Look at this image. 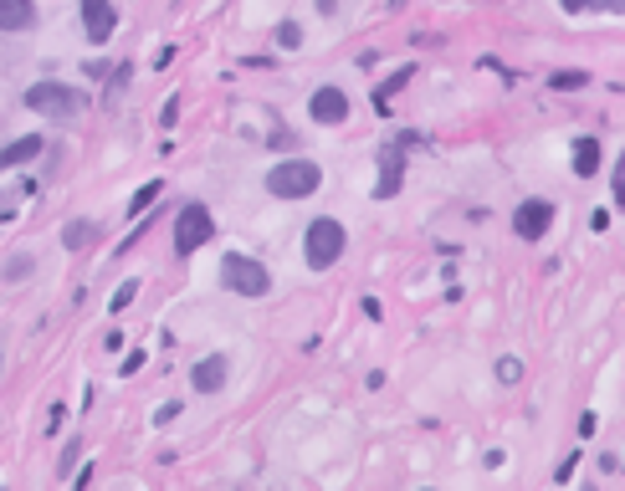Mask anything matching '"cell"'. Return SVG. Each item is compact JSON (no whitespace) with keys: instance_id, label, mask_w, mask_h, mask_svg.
Segmentation results:
<instances>
[{"instance_id":"d6986e66","label":"cell","mask_w":625,"mask_h":491,"mask_svg":"<svg viewBox=\"0 0 625 491\" xmlns=\"http://www.w3.org/2000/svg\"><path fill=\"white\" fill-rule=\"evenodd\" d=\"M497 379H503V384H518V379H523V363H518V359H497Z\"/></svg>"},{"instance_id":"6da1fadb","label":"cell","mask_w":625,"mask_h":491,"mask_svg":"<svg viewBox=\"0 0 625 491\" xmlns=\"http://www.w3.org/2000/svg\"><path fill=\"white\" fill-rule=\"evenodd\" d=\"M344 246H349V235H344V225L339 220H328V215H318L302 231V261H308L312 272H328L334 261L344 256Z\"/></svg>"},{"instance_id":"52a82bcc","label":"cell","mask_w":625,"mask_h":491,"mask_svg":"<svg viewBox=\"0 0 625 491\" xmlns=\"http://www.w3.org/2000/svg\"><path fill=\"white\" fill-rule=\"evenodd\" d=\"M308 113H312V123H344V118H349V92L344 88H312Z\"/></svg>"},{"instance_id":"603a6c76","label":"cell","mask_w":625,"mask_h":491,"mask_svg":"<svg viewBox=\"0 0 625 491\" xmlns=\"http://www.w3.org/2000/svg\"><path fill=\"white\" fill-rule=\"evenodd\" d=\"M175 414H180V404H159V410H154V425H170V420H175Z\"/></svg>"},{"instance_id":"30bf717a","label":"cell","mask_w":625,"mask_h":491,"mask_svg":"<svg viewBox=\"0 0 625 491\" xmlns=\"http://www.w3.org/2000/svg\"><path fill=\"white\" fill-rule=\"evenodd\" d=\"M379 169H385V174H379V184H375V200H390L405 184V159L395 154V149H385V154H379Z\"/></svg>"},{"instance_id":"d4e9b609","label":"cell","mask_w":625,"mask_h":491,"mask_svg":"<svg viewBox=\"0 0 625 491\" xmlns=\"http://www.w3.org/2000/svg\"><path fill=\"white\" fill-rule=\"evenodd\" d=\"M615 200L625 205V154H620V164H615Z\"/></svg>"},{"instance_id":"4316f807","label":"cell","mask_w":625,"mask_h":491,"mask_svg":"<svg viewBox=\"0 0 625 491\" xmlns=\"http://www.w3.org/2000/svg\"><path fill=\"white\" fill-rule=\"evenodd\" d=\"M559 5H564V11H569V16H585L589 5H595V0H559Z\"/></svg>"},{"instance_id":"3957f363","label":"cell","mask_w":625,"mask_h":491,"mask_svg":"<svg viewBox=\"0 0 625 491\" xmlns=\"http://www.w3.org/2000/svg\"><path fill=\"white\" fill-rule=\"evenodd\" d=\"M221 282L231 287L236 298H267V292H272V272H267L261 261L241 256V251H226V261H221Z\"/></svg>"},{"instance_id":"7402d4cb","label":"cell","mask_w":625,"mask_h":491,"mask_svg":"<svg viewBox=\"0 0 625 491\" xmlns=\"http://www.w3.org/2000/svg\"><path fill=\"white\" fill-rule=\"evenodd\" d=\"M82 72H88V78H92V82H103V78H108V62H103V57H92V62H88V67H82Z\"/></svg>"},{"instance_id":"7c38bea8","label":"cell","mask_w":625,"mask_h":491,"mask_svg":"<svg viewBox=\"0 0 625 491\" xmlns=\"http://www.w3.org/2000/svg\"><path fill=\"white\" fill-rule=\"evenodd\" d=\"M37 21V5L31 0H0V26L5 31H26Z\"/></svg>"},{"instance_id":"ac0fdd59","label":"cell","mask_w":625,"mask_h":491,"mask_svg":"<svg viewBox=\"0 0 625 491\" xmlns=\"http://www.w3.org/2000/svg\"><path fill=\"white\" fill-rule=\"evenodd\" d=\"M277 47H287V52L302 47V26H298V21H282V26H277Z\"/></svg>"},{"instance_id":"8fae6325","label":"cell","mask_w":625,"mask_h":491,"mask_svg":"<svg viewBox=\"0 0 625 491\" xmlns=\"http://www.w3.org/2000/svg\"><path fill=\"white\" fill-rule=\"evenodd\" d=\"M574 174H579V180H595L599 174V139L595 133L574 139Z\"/></svg>"},{"instance_id":"7a4b0ae2","label":"cell","mask_w":625,"mask_h":491,"mask_svg":"<svg viewBox=\"0 0 625 491\" xmlns=\"http://www.w3.org/2000/svg\"><path fill=\"white\" fill-rule=\"evenodd\" d=\"M323 184V169L312 164V159H282V164L267 169V190L277 194V200H302V194H312Z\"/></svg>"},{"instance_id":"e0dca14e","label":"cell","mask_w":625,"mask_h":491,"mask_svg":"<svg viewBox=\"0 0 625 491\" xmlns=\"http://www.w3.org/2000/svg\"><path fill=\"white\" fill-rule=\"evenodd\" d=\"M159 190H164V184H159V180H149V184H143V190H133V200H129V215H143V210H149V205H154V200H159Z\"/></svg>"},{"instance_id":"4fadbf2b","label":"cell","mask_w":625,"mask_h":491,"mask_svg":"<svg viewBox=\"0 0 625 491\" xmlns=\"http://www.w3.org/2000/svg\"><path fill=\"white\" fill-rule=\"evenodd\" d=\"M37 154H41V139H37V133H26V139L5 143V154H0V164H5V169H16V164H31Z\"/></svg>"},{"instance_id":"ba28073f","label":"cell","mask_w":625,"mask_h":491,"mask_svg":"<svg viewBox=\"0 0 625 491\" xmlns=\"http://www.w3.org/2000/svg\"><path fill=\"white\" fill-rule=\"evenodd\" d=\"M82 31H88V41L108 47V37L118 31V11L108 0H82Z\"/></svg>"},{"instance_id":"277c9868","label":"cell","mask_w":625,"mask_h":491,"mask_svg":"<svg viewBox=\"0 0 625 491\" xmlns=\"http://www.w3.org/2000/svg\"><path fill=\"white\" fill-rule=\"evenodd\" d=\"M21 103L41 118H72L82 108V92H72L67 82H31V88L21 92Z\"/></svg>"},{"instance_id":"44dd1931","label":"cell","mask_w":625,"mask_h":491,"mask_svg":"<svg viewBox=\"0 0 625 491\" xmlns=\"http://www.w3.org/2000/svg\"><path fill=\"white\" fill-rule=\"evenodd\" d=\"M143 359H149V353H143V349H133L129 359H123V369H118V374H139V369H143Z\"/></svg>"},{"instance_id":"5b68a950","label":"cell","mask_w":625,"mask_h":491,"mask_svg":"<svg viewBox=\"0 0 625 491\" xmlns=\"http://www.w3.org/2000/svg\"><path fill=\"white\" fill-rule=\"evenodd\" d=\"M210 235H216V220H210L206 205H185L180 215H175V251H180V256L200 251Z\"/></svg>"},{"instance_id":"9a60e30c","label":"cell","mask_w":625,"mask_h":491,"mask_svg":"<svg viewBox=\"0 0 625 491\" xmlns=\"http://www.w3.org/2000/svg\"><path fill=\"white\" fill-rule=\"evenodd\" d=\"M548 88H554V92H579V88H589V72H579V67H564V72H554V78H548Z\"/></svg>"},{"instance_id":"2e32d148","label":"cell","mask_w":625,"mask_h":491,"mask_svg":"<svg viewBox=\"0 0 625 491\" xmlns=\"http://www.w3.org/2000/svg\"><path fill=\"white\" fill-rule=\"evenodd\" d=\"M98 235V225H88V220H78V225H67L62 231V241H67V251H82V246Z\"/></svg>"},{"instance_id":"484cf974","label":"cell","mask_w":625,"mask_h":491,"mask_svg":"<svg viewBox=\"0 0 625 491\" xmlns=\"http://www.w3.org/2000/svg\"><path fill=\"white\" fill-rule=\"evenodd\" d=\"M272 143H277V149H298V133H287V129H277V133H272Z\"/></svg>"},{"instance_id":"5bb4252c","label":"cell","mask_w":625,"mask_h":491,"mask_svg":"<svg viewBox=\"0 0 625 491\" xmlns=\"http://www.w3.org/2000/svg\"><path fill=\"white\" fill-rule=\"evenodd\" d=\"M410 78H416V67H400V72H390V78H385V82L375 88V108H385V103H390V92H400Z\"/></svg>"},{"instance_id":"83f0119b","label":"cell","mask_w":625,"mask_h":491,"mask_svg":"<svg viewBox=\"0 0 625 491\" xmlns=\"http://www.w3.org/2000/svg\"><path fill=\"white\" fill-rule=\"evenodd\" d=\"M599 11H610V16H625V0H595Z\"/></svg>"},{"instance_id":"9c48e42d","label":"cell","mask_w":625,"mask_h":491,"mask_svg":"<svg viewBox=\"0 0 625 491\" xmlns=\"http://www.w3.org/2000/svg\"><path fill=\"white\" fill-rule=\"evenodd\" d=\"M226 379H231V359H226V353H210V359H200L196 369H190V384H196L200 394H221Z\"/></svg>"},{"instance_id":"cb8c5ba5","label":"cell","mask_w":625,"mask_h":491,"mask_svg":"<svg viewBox=\"0 0 625 491\" xmlns=\"http://www.w3.org/2000/svg\"><path fill=\"white\" fill-rule=\"evenodd\" d=\"M175 118H180V98H170V103H164V113H159V123H164V129H175Z\"/></svg>"},{"instance_id":"ffe728a7","label":"cell","mask_w":625,"mask_h":491,"mask_svg":"<svg viewBox=\"0 0 625 491\" xmlns=\"http://www.w3.org/2000/svg\"><path fill=\"white\" fill-rule=\"evenodd\" d=\"M133 292H139V282H123V287H118V292H113V312H123V308H129V302H133Z\"/></svg>"},{"instance_id":"8992f818","label":"cell","mask_w":625,"mask_h":491,"mask_svg":"<svg viewBox=\"0 0 625 491\" xmlns=\"http://www.w3.org/2000/svg\"><path fill=\"white\" fill-rule=\"evenodd\" d=\"M548 225H554V205H548V200H523L518 210H513V231L523 235V241H544V231Z\"/></svg>"}]
</instances>
